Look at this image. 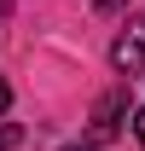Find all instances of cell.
<instances>
[{
  "label": "cell",
  "mask_w": 145,
  "mask_h": 151,
  "mask_svg": "<svg viewBox=\"0 0 145 151\" xmlns=\"http://www.w3.org/2000/svg\"><path fill=\"white\" fill-rule=\"evenodd\" d=\"M134 139H139V145H145V111L134 116Z\"/></svg>",
  "instance_id": "obj_4"
},
{
  "label": "cell",
  "mask_w": 145,
  "mask_h": 151,
  "mask_svg": "<svg viewBox=\"0 0 145 151\" xmlns=\"http://www.w3.org/2000/svg\"><path fill=\"white\" fill-rule=\"evenodd\" d=\"M64 151H99V145H64Z\"/></svg>",
  "instance_id": "obj_6"
},
{
  "label": "cell",
  "mask_w": 145,
  "mask_h": 151,
  "mask_svg": "<svg viewBox=\"0 0 145 151\" xmlns=\"http://www.w3.org/2000/svg\"><path fill=\"white\" fill-rule=\"evenodd\" d=\"M12 111V87H6V76H0V116Z\"/></svg>",
  "instance_id": "obj_3"
},
{
  "label": "cell",
  "mask_w": 145,
  "mask_h": 151,
  "mask_svg": "<svg viewBox=\"0 0 145 151\" xmlns=\"http://www.w3.org/2000/svg\"><path fill=\"white\" fill-rule=\"evenodd\" d=\"M110 64H116L122 76H139V70H145V12L128 23L122 35H116V47H110Z\"/></svg>",
  "instance_id": "obj_1"
},
{
  "label": "cell",
  "mask_w": 145,
  "mask_h": 151,
  "mask_svg": "<svg viewBox=\"0 0 145 151\" xmlns=\"http://www.w3.org/2000/svg\"><path fill=\"white\" fill-rule=\"evenodd\" d=\"M6 145H12V134H0V151H6Z\"/></svg>",
  "instance_id": "obj_7"
},
{
  "label": "cell",
  "mask_w": 145,
  "mask_h": 151,
  "mask_svg": "<svg viewBox=\"0 0 145 151\" xmlns=\"http://www.w3.org/2000/svg\"><path fill=\"white\" fill-rule=\"evenodd\" d=\"M122 116H128V93H105V99H99V111H93V134L110 139V134L122 128Z\"/></svg>",
  "instance_id": "obj_2"
},
{
  "label": "cell",
  "mask_w": 145,
  "mask_h": 151,
  "mask_svg": "<svg viewBox=\"0 0 145 151\" xmlns=\"http://www.w3.org/2000/svg\"><path fill=\"white\" fill-rule=\"evenodd\" d=\"M93 6H99V12H116V6H128V0H93Z\"/></svg>",
  "instance_id": "obj_5"
}]
</instances>
